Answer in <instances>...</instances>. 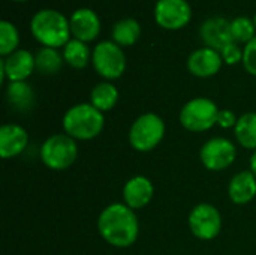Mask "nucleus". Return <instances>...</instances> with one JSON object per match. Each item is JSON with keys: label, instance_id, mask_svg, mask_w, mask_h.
<instances>
[{"label": "nucleus", "instance_id": "a211bd4d", "mask_svg": "<svg viewBox=\"0 0 256 255\" xmlns=\"http://www.w3.org/2000/svg\"><path fill=\"white\" fill-rule=\"evenodd\" d=\"M6 101L14 110L24 113L34 105V92L26 81L9 83L6 87Z\"/></svg>", "mask_w": 256, "mask_h": 255}, {"label": "nucleus", "instance_id": "4be33fe9", "mask_svg": "<svg viewBox=\"0 0 256 255\" xmlns=\"http://www.w3.org/2000/svg\"><path fill=\"white\" fill-rule=\"evenodd\" d=\"M63 59L64 62L75 68V69H82L87 66L90 60V50L86 45V42L78 41V39H70L63 50Z\"/></svg>", "mask_w": 256, "mask_h": 255}, {"label": "nucleus", "instance_id": "b1692460", "mask_svg": "<svg viewBox=\"0 0 256 255\" xmlns=\"http://www.w3.org/2000/svg\"><path fill=\"white\" fill-rule=\"evenodd\" d=\"M255 23L248 17H237L231 21V33L236 42H250L255 38Z\"/></svg>", "mask_w": 256, "mask_h": 255}, {"label": "nucleus", "instance_id": "bb28decb", "mask_svg": "<svg viewBox=\"0 0 256 255\" xmlns=\"http://www.w3.org/2000/svg\"><path fill=\"white\" fill-rule=\"evenodd\" d=\"M222 60L228 65H236L240 60H243V51L240 50V47L237 45V42H232L230 45H226L222 51H220Z\"/></svg>", "mask_w": 256, "mask_h": 255}, {"label": "nucleus", "instance_id": "ddd939ff", "mask_svg": "<svg viewBox=\"0 0 256 255\" xmlns=\"http://www.w3.org/2000/svg\"><path fill=\"white\" fill-rule=\"evenodd\" d=\"M0 65L4 69V75L9 80V83L24 81L36 69L34 56L30 51H27V50H16V51H14L6 59H2Z\"/></svg>", "mask_w": 256, "mask_h": 255}, {"label": "nucleus", "instance_id": "412c9836", "mask_svg": "<svg viewBox=\"0 0 256 255\" xmlns=\"http://www.w3.org/2000/svg\"><path fill=\"white\" fill-rule=\"evenodd\" d=\"M141 35V26L134 18H124L114 24L112 27V39L117 45L129 47L136 42Z\"/></svg>", "mask_w": 256, "mask_h": 255}, {"label": "nucleus", "instance_id": "aec40b11", "mask_svg": "<svg viewBox=\"0 0 256 255\" xmlns=\"http://www.w3.org/2000/svg\"><path fill=\"white\" fill-rule=\"evenodd\" d=\"M234 135L243 149L256 150V113H244L238 117Z\"/></svg>", "mask_w": 256, "mask_h": 255}, {"label": "nucleus", "instance_id": "7c9ffc66", "mask_svg": "<svg viewBox=\"0 0 256 255\" xmlns=\"http://www.w3.org/2000/svg\"><path fill=\"white\" fill-rule=\"evenodd\" d=\"M16 2H24V0H16Z\"/></svg>", "mask_w": 256, "mask_h": 255}, {"label": "nucleus", "instance_id": "dca6fc26", "mask_svg": "<svg viewBox=\"0 0 256 255\" xmlns=\"http://www.w3.org/2000/svg\"><path fill=\"white\" fill-rule=\"evenodd\" d=\"M70 33L75 36V39L82 41V42H90L96 39V36L100 32V21L96 12L87 8H80L76 9L70 18Z\"/></svg>", "mask_w": 256, "mask_h": 255}, {"label": "nucleus", "instance_id": "20e7f679", "mask_svg": "<svg viewBox=\"0 0 256 255\" xmlns=\"http://www.w3.org/2000/svg\"><path fill=\"white\" fill-rule=\"evenodd\" d=\"M165 122L154 113L141 114L129 129V143L136 152H152L165 137Z\"/></svg>", "mask_w": 256, "mask_h": 255}, {"label": "nucleus", "instance_id": "6ab92c4d", "mask_svg": "<svg viewBox=\"0 0 256 255\" xmlns=\"http://www.w3.org/2000/svg\"><path fill=\"white\" fill-rule=\"evenodd\" d=\"M117 102H118V89L108 81L96 84L90 93V104L102 113L112 110L117 105Z\"/></svg>", "mask_w": 256, "mask_h": 255}, {"label": "nucleus", "instance_id": "9b49d317", "mask_svg": "<svg viewBox=\"0 0 256 255\" xmlns=\"http://www.w3.org/2000/svg\"><path fill=\"white\" fill-rule=\"evenodd\" d=\"M222 56L219 51L204 47L195 50L188 59V69L192 75L200 78H208L216 75L222 68Z\"/></svg>", "mask_w": 256, "mask_h": 255}, {"label": "nucleus", "instance_id": "f03ea898", "mask_svg": "<svg viewBox=\"0 0 256 255\" xmlns=\"http://www.w3.org/2000/svg\"><path fill=\"white\" fill-rule=\"evenodd\" d=\"M104 113L92 104H76L70 107L63 116L64 134L74 140H93L104 131Z\"/></svg>", "mask_w": 256, "mask_h": 255}, {"label": "nucleus", "instance_id": "5701e85b", "mask_svg": "<svg viewBox=\"0 0 256 255\" xmlns=\"http://www.w3.org/2000/svg\"><path fill=\"white\" fill-rule=\"evenodd\" d=\"M34 62H36V69L40 74L52 75L60 71V68L63 65V57L60 56V53L56 48L44 47L36 53Z\"/></svg>", "mask_w": 256, "mask_h": 255}, {"label": "nucleus", "instance_id": "423d86ee", "mask_svg": "<svg viewBox=\"0 0 256 255\" xmlns=\"http://www.w3.org/2000/svg\"><path fill=\"white\" fill-rule=\"evenodd\" d=\"M219 108L208 98H194L180 111V123L190 132H206L218 125Z\"/></svg>", "mask_w": 256, "mask_h": 255}, {"label": "nucleus", "instance_id": "c85d7f7f", "mask_svg": "<svg viewBox=\"0 0 256 255\" xmlns=\"http://www.w3.org/2000/svg\"><path fill=\"white\" fill-rule=\"evenodd\" d=\"M250 171L256 176V150L254 152L252 158H250Z\"/></svg>", "mask_w": 256, "mask_h": 255}, {"label": "nucleus", "instance_id": "393cba45", "mask_svg": "<svg viewBox=\"0 0 256 255\" xmlns=\"http://www.w3.org/2000/svg\"><path fill=\"white\" fill-rule=\"evenodd\" d=\"M20 36L16 32V27L9 21L0 23V54L9 56L15 51L18 47Z\"/></svg>", "mask_w": 256, "mask_h": 255}, {"label": "nucleus", "instance_id": "f3484780", "mask_svg": "<svg viewBox=\"0 0 256 255\" xmlns=\"http://www.w3.org/2000/svg\"><path fill=\"white\" fill-rule=\"evenodd\" d=\"M228 195L231 201L238 206L250 203L256 197L255 174L250 170L237 173L228 185Z\"/></svg>", "mask_w": 256, "mask_h": 255}, {"label": "nucleus", "instance_id": "4468645a", "mask_svg": "<svg viewBox=\"0 0 256 255\" xmlns=\"http://www.w3.org/2000/svg\"><path fill=\"white\" fill-rule=\"evenodd\" d=\"M154 195V186L152 180L146 176H135L129 179L123 186L124 204L132 210L146 207Z\"/></svg>", "mask_w": 256, "mask_h": 255}, {"label": "nucleus", "instance_id": "a878e982", "mask_svg": "<svg viewBox=\"0 0 256 255\" xmlns=\"http://www.w3.org/2000/svg\"><path fill=\"white\" fill-rule=\"evenodd\" d=\"M243 65L249 74L256 75V36L243 50Z\"/></svg>", "mask_w": 256, "mask_h": 255}, {"label": "nucleus", "instance_id": "7ed1b4c3", "mask_svg": "<svg viewBox=\"0 0 256 255\" xmlns=\"http://www.w3.org/2000/svg\"><path fill=\"white\" fill-rule=\"evenodd\" d=\"M30 29L32 35L44 47L57 48L66 45L70 41L69 20L54 9H42L36 12L32 18Z\"/></svg>", "mask_w": 256, "mask_h": 255}, {"label": "nucleus", "instance_id": "c756f323", "mask_svg": "<svg viewBox=\"0 0 256 255\" xmlns=\"http://www.w3.org/2000/svg\"><path fill=\"white\" fill-rule=\"evenodd\" d=\"M254 23H255V27H256V15H255V18H254Z\"/></svg>", "mask_w": 256, "mask_h": 255}, {"label": "nucleus", "instance_id": "f8f14e48", "mask_svg": "<svg viewBox=\"0 0 256 255\" xmlns=\"http://www.w3.org/2000/svg\"><path fill=\"white\" fill-rule=\"evenodd\" d=\"M201 38L207 47L222 51L226 45L236 42L231 33V23L224 17H212L201 26Z\"/></svg>", "mask_w": 256, "mask_h": 255}, {"label": "nucleus", "instance_id": "f257e3e1", "mask_svg": "<svg viewBox=\"0 0 256 255\" xmlns=\"http://www.w3.org/2000/svg\"><path fill=\"white\" fill-rule=\"evenodd\" d=\"M98 230L102 239L116 248L132 246L140 234V222L124 203H112L106 206L98 218Z\"/></svg>", "mask_w": 256, "mask_h": 255}, {"label": "nucleus", "instance_id": "2eb2a0df", "mask_svg": "<svg viewBox=\"0 0 256 255\" xmlns=\"http://www.w3.org/2000/svg\"><path fill=\"white\" fill-rule=\"evenodd\" d=\"M28 144L27 131L15 123H4L0 128V156L10 159L21 155Z\"/></svg>", "mask_w": 256, "mask_h": 255}, {"label": "nucleus", "instance_id": "1a4fd4ad", "mask_svg": "<svg viewBox=\"0 0 256 255\" xmlns=\"http://www.w3.org/2000/svg\"><path fill=\"white\" fill-rule=\"evenodd\" d=\"M237 156V147L232 141L216 137L206 141L200 150V159L202 165L210 171H222L228 168Z\"/></svg>", "mask_w": 256, "mask_h": 255}, {"label": "nucleus", "instance_id": "6e6552de", "mask_svg": "<svg viewBox=\"0 0 256 255\" xmlns=\"http://www.w3.org/2000/svg\"><path fill=\"white\" fill-rule=\"evenodd\" d=\"M189 228L200 240H213L222 230L220 212L210 203L196 204L189 213Z\"/></svg>", "mask_w": 256, "mask_h": 255}, {"label": "nucleus", "instance_id": "cd10ccee", "mask_svg": "<svg viewBox=\"0 0 256 255\" xmlns=\"http://www.w3.org/2000/svg\"><path fill=\"white\" fill-rule=\"evenodd\" d=\"M238 117L234 114V111L231 110H220L219 116H218V125L224 129H230V128H236Z\"/></svg>", "mask_w": 256, "mask_h": 255}, {"label": "nucleus", "instance_id": "0eeeda50", "mask_svg": "<svg viewBox=\"0 0 256 255\" xmlns=\"http://www.w3.org/2000/svg\"><path fill=\"white\" fill-rule=\"evenodd\" d=\"M92 62L96 72L106 80L120 78L126 69L124 53L122 51L120 45L110 41L99 42L94 47L92 54Z\"/></svg>", "mask_w": 256, "mask_h": 255}, {"label": "nucleus", "instance_id": "39448f33", "mask_svg": "<svg viewBox=\"0 0 256 255\" xmlns=\"http://www.w3.org/2000/svg\"><path fill=\"white\" fill-rule=\"evenodd\" d=\"M78 158V146L68 134H54L40 146V159L45 167L54 171H63L72 167Z\"/></svg>", "mask_w": 256, "mask_h": 255}, {"label": "nucleus", "instance_id": "9d476101", "mask_svg": "<svg viewBox=\"0 0 256 255\" xmlns=\"http://www.w3.org/2000/svg\"><path fill=\"white\" fill-rule=\"evenodd\" d=\"M192 17V8L186 0H158L154 18L159 26L168 30L184 27Z\"/></svg>", "mask_w": 256, "mask_h": 255}]
</instances>
